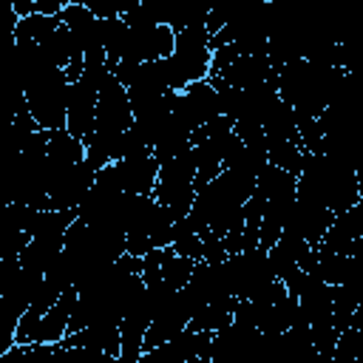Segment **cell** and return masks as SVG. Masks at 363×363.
<instances>
[{
	"instance_id": "obj_16",
	"label": "cell",
	"mask_w": 363,
	"mask_h": 363,
	"mask_svg": "<svg viewBox=\"0 0 363 363\" xmlns=\"http://www.w3.org/2000/svg\"><path fill=\"white\" fill-rule=\"evenodd\" d=\"M20 17H26V14H31V11H37V0H6Z\"/></svg>"
},
{
	"instance_id": "obj_5",
	"label": "cell",
	"mask_w": 363,
	"mask_h": 363,
	"mask_svg": "<svg viewBox=\"0 0 363 363\" xmlns=\"http://www.w3.org/2000/svg\"><path fill=\"white\" fill-rule=\"evenodd\" d=\"M335 216L337 213H332L326 204L298 193V199H295V204H292V210L286 216L284 233L286 235H298V238H303V241H309L315 247V244L323 241V235H326L329 224L335 221Z\"/></svg>"
},
{
	"instance_id": "obj_9",
	"label": "cell",
	"mask_w": 363,
	"mask_h": 363,
	"mask_svg": "<svg viewBox=\"0 0 363 363\" xmlns=\"http://www.w3.org/2000/svg\"><path fill=\"white\" fill-rule=\"evenodd\" d=\"M94 179H96V167L82 159L77 162L65 176L62 182L51 190L48 196V210H77L82 204V199L88 196V190L94 187Z\"/></svg>"
},
{
	"instance_id": "obj_11",
	"label": "cell",
	"mask_w": 363,
	"mask_h": 363,
	"mask_svg": "<svg viewBox=\"0 0 363 363\" xmlns=\"http://www.w3.org/2000/svg\"><path fill=\"white\" fill-rule=\"evenodd\" d=\"M60 17L68 26V31L74 34V40L79 43V48L85 51V57L105 54V45H102V17H96L91 9L79 6V3H68L60 11Z\"/></svg>"
},
{
	"instance_id": "obj_6",
	"label": "cell",
	"mask_w": 363,
	"mask_h": 363,
	"mask_svg": "<svg viewBox=\"0 0 363 363\" xmlns=\"http://www.w3.org/2000/svg\"><path fill=\"white\" fill-rule=\"evenodd\" d=\"M173 45H176V28L170 26H145V28L128 26V37H125L119 60H130V62L164 60L173 54Z\"/></svg>"
},
{
	"instance_id": "obj_12",
	"label": "cell",
	"mask_w": 363,
	"mask_h": 363,
	"mask_svg": "<svg viewBox=\"0 0 363 363\" xmlns=\"http://www.w3.org/2000/svg\"><path fill=\"white\" fill-rule=\"evenodd\" d=\"M261 337L264 332L258 326L233 320L224 329L213 332V360L233 354H261Z\"/></svg>"
},
{
	"instance_id": "obj_14",
	"label": "cell",
	"mask_w": 363,
	"mask_h": 363,
	"mask_svg": "<svg viewBox=\"0 0 363 363\" xmlns=\"http://www.w3.org/2000/svg\"><path fill=\"white\" fill-rule=\"evenodd\" d=\"M71 3H79V6L91 9L96 17H125L142 0H71Z\"/></svg>"
},
{
	"instance_id": "obj_3",
	"label": "cell",
	"mask_w": 363,
	"mask_h": 363,
	"mask_svg": "<svg viewBox=\"0 0 363 363\" xmlns=\"http://www.w3.org/2000/svg\"><path fill=\"white\" fill-rule=\"evenodd\" d=\"M153 199L170 210L173 218H184L196 201V156L193 147L170 156L159 167V182L153 187Z\"/></svg>"
},
{
	"instance_id": "obj_13",
	"label": "cell",
	"mask_w": 363,
	"mask_h": 363,
	"mask_svg": "<svg viewBox=\"0 0 363 363\" xmlns=\"http://www.w3.org/2000/svg\"><path fill=\"white\" fill-rule=\"evenodd\" d=\"M60 14H43V11H31L26 17H20L17 28L11 37H26V40H45L57 26H60Z\"/></svg>"
},
{
	"instance_id": "obj_8",
	"label": "cell",
	"mask_w": 363,
	"mask_h": 363,
	"mask_svg": "<svg viewBox=\"0 0 363 363\" xmlns=\"http://www.w3.org/2000/svg\"><path fill=\"white\" fill-rule=\"evenodd\" d=\"M179 111L187 116V122L193 128H201L213 119L221 116V105H218V91L216 82L210 77L190 82L187 88L179 91Z\"/></svg>"
},
{
	"instance_id": "obj_2",
	"label": "cell",
	"mask_w": 363,
	"mask_h": 363,
	"mask_svg": "<svg viewBox=\"0 0 363 363\" xmlns=\"http://www.w3.org/2000/svg\"><path fill=\"white\" fill-rule=\"evenodd\" d=\"M213 65V34L207 26H190L176 31V45L173 54L167 57V74H170V88L182 91L196 79L210 77Z\"/></svg>"
},
{
	"instance_id": "obj_1",
	"label": "cell",
	"mask_w": 363,
	"mask_h": 363,
	"mask_svg": "<svg viewBox=\"0 0 363 363\" xmlns=\"http://www.w3.org/2000/svg\"><path fill=\"white\" fill-rule=\"evenodd\" d=\"M298 193L326 204L332 213H346L357 204L360 199V184L357 173L329 153H303L301 170H298Z\"/></svg>"
},
{
	"instance_id": "obj_10",
	"label": "cell",
	"mask_w": 363,
	"mask_h": 363,
	"mask_svg": "<svg viewBox=\"0 0 363 363\" xmlns=\"http://www.w3.org/2000/svg\"><path fill=\"white\" fill-rule=\"evenodd\" d=\"M113 164H116L122 190H128V193H153V187L159 182V167H162V162L156 159L153 150L130 153L125 159H116Z\"/></svg>"
},
{
	"instance_id": "obj_7",
	"label": "cell",
	"mask_w": 363,
	"mask_h": 363,
	"mask_svg": "<svg viewBox=\"0 0 363 363\" xmlns=\"http://www.w3.org/2000/svg\"><path fill=\"white\" fill-rule=\"evenodd\" d=\"M150 357H162V360H182V363H196V360H213V332L204 329H193L187 326L184 332H179L176 337H170L167 343L145 352L142 360Z\"/></svg>"
},
{
	"instance_id": "obj_4",
	"label": "cell",
	"mask_w": 363,
	"mask_h": 363,
	"mask_svg": "<svg viewBox=\"0 0 363 363\" xmlns=\"http://www.w3.org/2000/svg\"><path fill=\"white\" fill-rule=\"evenodd\" d=\"M68 94H71V79H68L65 68H51L26 88L28 111H31V116L37 119V125L43 130L65 128Z\"/></svg>"
},
{
	"instance_id": "obj_15",
	"label": "cell",
	"mask_w": 363,
	"mask_h": 363,
	"mask_svg": "<svg viewBox=\"0 0 363 363\" xmlns=\"http://www.w3.org/2000/svg\"><path fill=\"white\" fill-rule=\"evenodd\" d=\"M71 0H37V11L43 14H60Z\"/></svg>"
}]
</instances>
